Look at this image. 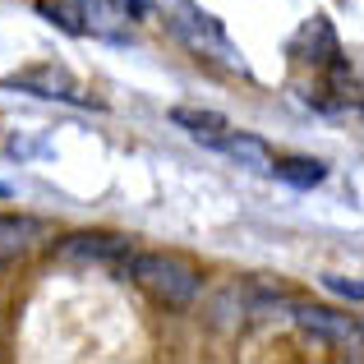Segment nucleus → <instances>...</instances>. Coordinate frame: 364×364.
I'll return each mask as SVG.
<instances>
[{
    "label": "nucleus",
    "instance_id": "1",
    "mask_svg": "<svg viewBox=\"0 0 364 364\" xmlns=\"http://www.w3.org/2000/svg\"><path fill=\"white\" fill-rule=\"evenodd\" d=\"M116 272L129 277V282H139L143 291H152L161 304H171V309L194 304L198 286H203V277H198L194 263H185L180 254H161V249H129V258H124Z\"/></svg>",
    "mask_w": 364,
    "mask_h": 364
},
{
    "label": "nucleus",
    "instance_id": "2",
    "mask_svg": "<svg viewBox=\"0 0 364 364\" xmlns=\"http://www.w3.org/2000/svg\"><path fill=\"white\" fill-rule=\"evenodd\" d=\"M171 33L198 55H217V60H226V65H240V51L231 46L222 18H213L203 5H194V0H180V5L171 9Z\"/></svg>",
    "mask_w": 364,
    "mask_h": 364
},
{
    "label": "nucleus",
    "instance_id": "3",
    "mask_svg": "<svg viewBox=\"0 0 364 364\" xmlns=\"http://www.w3.org/2000/svg\"><path fill=\"white\" fill-rule=\"evenodd\" d=\"M129 235H116V231H79V235H65L60 245H55V254L65 258V263H111L120 267L124 258H129Z\"/></svg>",
    "mask_w": 364,
    "mask_h": 364
},
{
    "label": "nucleus",
    "instance_id": "4",
    "mask_svg": "<svg viewBox=\"0 0 364 364\" xmlns=\"http://www.w3.org/2000/svg\"><path fill=\"white\" fill-rule=\"evenodd\" d=\"M286 51H291V60H300V65H328L332 55L341 51V42H337V28H332V18H328V14H314V18H304V23L295 28V37L286 42Z\"/></svg>",
    "mask_w": 364,
    "mask_h": 364
},
{
    "label": "nucleus",
    "instance_id": "5",
    "mask_svg": "<svg viewBox=\"0 0 364 364\" xmlns=\"http://www.w3.org/2000/svg\"><path fill=\"white\" fill-rule=\"evenodd\" d=\"M46 240V222L28 213H0V263H18Z\"/></svg>",
    "mask_w": 364,
    "mask_h": 364
},
{
    "label": "nucleus",
    "instance_id": "6",
    "mask_svg": "<svg viewBox=\"0 0 364 364\" xmlns=\"http://www.w3.org/2000/svg\"><path fill=\"white\" fill-rule=\"evenodd\" d=\"M9 88H23V92H33V97H51V102H74V107H88V97L79 92V83H74L65 70H55V65H37V70L14 74V79H9Z\"/></svg>",
    "mask_w": 364,
    "mask_h": 364
},
{
    "label": "nucleus",
    "instance_id": "7",
    "mask_svg": "<svg viewBox=\"0 0 364 364\" xmlns=\"http://www.w3.org/2000/svg\"><path fill=\"white\" fill-rule=\"evenodd\" d=\"M171 124L185 129L189 139L208 143V148H222V139L231 134V120H226L222 111H203V107H176L171 111Z\"/></svg>",
    "mask_w": 364,
    "mask_h": 364
},
{
    "label": "nucleus",
    "instance_id": "8",
    "mask_svg": "<svg viewBox=\"0 0 364 364\" xmlns=\"http://www.w3.org/2000/svg\"><path fill=\"white\" fill-rule=\"evenodd\" d=\"M291 318L300 323L304 332L323 337V341H355V337H360V323H355V318H346V314H332V309H314V304H295Z\"/></svg>",
    "mask_w": 364,
    "mask_h": 364
},
{
    "label": "nucleus",
    "instance_id": "9",
    "mask_svg": "<svg viewBox=\"0 0 364 364\" xmlns=\"http://www.w3.org/2000/svg\"><path fill=\"white\" fill-rule=\"evenodd\" d=\"M272 176L286 180L291 189H314L328 180V161H318V157H282L277 161L272 157Z\"/></svg>",
    "mask_w": 364,
    "mask_h": 364
},
{
    "label": "nucleus",
    "instance_id": "10",
    "mask_svg": "<svg viewBox=\"0 0 364 364\" xmlns=\"http://www.w3.org/2000/svg\"><path fill=\"white\" fill-rule=\"evenodd\" d=\"M222 152H231V157L240 161V166H249V171H272V148H267L258 134H226Z\"/></svg>",
    "mask_w": 364,
    "mask_h": 364
},
{
    "label": "nucleus",
    "instance_id": "11",
    "mask_svg": "<svg viewBox=\"0 0 364 364\" xmlns=\"http://www.w3.org/2000/svg\"><path fill=\"white\" fill-rule=\"evenodd\" d=\"M37 14H46L55 28H65V33H74V37H83V33H88V23H79V18H74V9L55 5V0H37Z\"/></svg>",
    "mask_w": 364,
    "mask_h": 364
},
{
    "label": "nucleus",
    "instance_id": "12",
    "mask_svg": "<svg viewBox=\"0 0 364 364\" xmlns=\"http://www.w3.org/2000/svg\"><path fill=\"white\" fill-rule=\"evenodd\" d=\"M323 286H328V291H337V295H346L350 304H360V300H364V286L355 282V277H341V272H328V277H323Z\"/></svg>",
    "mask_w": 364,
    "mask_h": 364
},
{
    "label": "nucleus",
    "instance_id": "13",
    "mask_svg": "<svg viewBox=\"0 0 364 364\" xmlns=\"http://www.w3.org/2000/svg\"><path fill=\"white\" fill-rule=\"evenodd\" d=\"M111 9H120L124 18H148L152 0H111Z\"/></svg>",
    "mask_w": 364,
    "mask_h": 364
},
{
    "label": "nucleus",
    "instance_id": "14",
    "mask_svg": "<svg viewBox=\"0 0 364 364\" xmlns=\"http://www.w3.org/2000/svg\"><path fill=\"white\" fill-rule=\"evenodd\" d=\"M0 198H9V185H5V180H0Z\"/></svg>",
    "mask_w": 364,
    "mask_h": 364
}]
</instances>
